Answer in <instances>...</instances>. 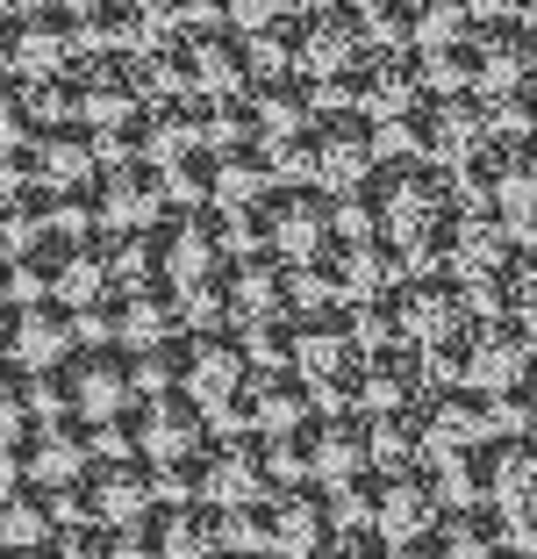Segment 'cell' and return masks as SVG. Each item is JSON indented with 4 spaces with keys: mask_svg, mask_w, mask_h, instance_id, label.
Wrapping results in <instances>:
<instances>
[{
    "mask_svg": "<svg viewBox=\"0 0 537 559\" xmlns=\"http://www.w3.org/2000/svg\"><path fill=\"white\" fill-rule=\"evenodd\" d=\"M8 559H58V538H36V545H8Z\"/></svg>",
    "mask_w": 537,
    "mask_h": 559,
    "instance_id": "cell-53",
    "label": "cell"
},
{
    "mask_svg": "<svg viewBox=\"0 0 537 559\" xmlns=\"http://www.w3.org/2000/svg\"><path fill=\"white\" fill-rule=\"evenodd\" d=\"M452 173H458V187H466V201H494V209L516 215L523 201L537 194V130L502 122V130H488Z\"/></svg>",
    "mask_w": 537,
    "mask_h": 559,
    "instance_id": "cell-6",
    "label": "cell"
},
{
    "mask_svg": "<svg viewBox=\"0 0 537 559\" xmlns=\"http://www.w3.org/2000/svg\"><path fill=\"white\" fill-rule=\"evenodd\" d=\"M509 531H516L523 545H537V488H530V495H516V502H509Z\"/></svg>",
    "mask_w": 537,
    "mask_h": 559,
    "instance_id": "cell-51",
    "label": "cell"
},
{
    "mask_svg": "<svg viewBox=\"0 0 537 559\" xmlns=\"http://www.w3.org/2000/svg\"><path fill=\"white\" fill-rule=\"evenodd\" d=\"M366 15H373V44H394V50H423L430 44L423 0H366Z\"/></svg>",
    "mask_w": 537,
    "mask_h": 559,
    "instance_id": "cell-43",
    "label": "cell"
},
{
    "mask_svg": "<svg viewBox=\"0 0 537 559\" xmlns=\"http://www.w3.org/2000/svg\"><path fill=\"white\" fill-rule=\"evenodd\" d=\"M279 180H287V165H279L273 136L223 144V180H215V201H223V209H251V201H265Z\"/></svg>",
    "mask_w": 537,
    "mask_h": 559,
    "instance_id": "cell-28",
    "label": "cell"
},
{
    "mask_svg": "<svg viewBox=\"0 0 537 559\" xmlns=\"http://www.w3.org/2000/svg\"><path fill=\"white\" fill-rule=\"evenodd\" d=\"M430 86H488V50H480V22L458 36H430L423 44Z\"/></svg>",
    "mask_w": 537,
    "mask_h": 559,
    "instance_id": "cell-37",
    "label": "cell"
},
{
    "mask_svg": "<svg viewBox=\"0 0 537 559\" xmlns=\"http://www.w3.org/2000/svg\"><path fill=\"white\" fill-rule=\"evenodd\" d=\"M194 144H215L208 130V94H151V151L179 158Z\"/></svg>",
    "mask_w": 537,
    "mask_h": 559,
    "instance_id": "cell-30",
    "label": "cell"
},
{
    "mask_svg": "<svg viewBox=\"0 0 537 559\" xmlns=\"http://www.w3.org/2000/svg\"><path fill=\"white\" fill-rule=\"evenodd\" d=\"M201 22H237V0H194Z\"/></svg>",
    "mask_w": 537,
    "mask_h": 559,
    "instance_id": "cell-52",
    "label": "cell"
},
{
    "mask_svg": "<svg viewBox=\"0 0 537 559\" xmlns=\"http://www.w3.org/2000/svg\"><path fill=\"white\" fill-rule=\"evenodd\" d=\"M251 44H259V72L309 66V15H301V8H287V15L259 22V29H251Z\"/></svg>",
    "mask_w": 537,
    "mask_h": 559,
    "instance_id": "cell-41",
    "label": "cell"
},
{
    "mask_svg": "<svg viewBox=\"0 0 537 559\" xmlns=\"http://www.w3.org/2000/svg\"><path fill=\"white\" fill-rule=\"evenodd\" d=\"M301 15H309V72H337V66H351V58L373 50L366 0H309Z\"/></svg>",
    "mask_w": 537,
    "mask_h": 559,
    "instance_id": "cell-20",
    "label": "cell"
},
{
    "mask_svg": "<svg viewBox=\"0 0 537 559\" xmlns=\"http://www.w3.org/2000/svg\"><path fill=\"white\" fill-rule=\"evenodd\" d=\"M86 337V316L72 295H8V352L29 366L65 359L72 345Z\"/></svg>",
    "mask_w": 537,
    "mask_h": 559,
    "instance_id": "cell-12",
    "label": "cell"
},
{
    "mask_svg": "<svg viewBox=\"0 0 537 559\" xmlns=\"http://www.w3.org/2000/svg\"><path fill=\"white\" fill-rule=\"evenodd\" d=\"M309 559H402V545H394L380 524H358V516H351V524H344L323 552H309Z\"/></svg>",
    "mask_w": 537,
    "mask_h": 559,
    "instance_id": "cell-48",
    "label": "cell"
},
{
    "mask_svg": "<svg viewBox=\"0 0 537 559\" xmlns=\"http://www.w3.org/2000/svg\"><path fill=\"white\" fill-rule=\"evenodd\" d=\"M36 402L44 409H86L108 416L122 402H136V352L115 337H80L65 359L36 366Z\"/></svg>",
    "mask_w": 537,
    "mask_h": 559,
    "instance_id": "cell-3",
    "label": "cell"
},
{
    "mask_svg": "<svg viewBox=\"0 0 537 559\" xmlns=\"http://www.w3.org/2000/svg\"><path fill=\"white\" fill-rule=\"evenodd\" d=\"M337 187L323 180H279L265 201H251V209H237V230H244V245L259 251H279V259H301V251H315L330 230H337Z\"/></svg>",
    "mask_w": 537,
    "mask_h": 559,
    "instance_id": "cell-5",
    "label": "cell"
},
{
    "mask_svg": "<svg viewBox=\"0 0 537 559\" xmlns=\"http://www.w3.org/2000/svg\"><path fill=\"white\" fill-rule=\"evenodd\" d=\"M458 223H466V201H430L416 223L402 230V251L408 265H458Z\"/></svg>",
    "mask_w": 537,
    "mask_h": 559,
    "instance_id": "cell-35",
    "label": "cell"
},
{
    "mask_svg": "<svg viewBox=\"0 0 537 559\" xmlns=\"http://www.w3.org/2000/svg\"><path fill=\"white\" fill-rule=\"evenodd\" d=\"M509 510L502 502H444V516L416 538H402V559H502Z\"/></svg>",
    "mask_w": 537,
    "mask_h": 559,
    "instance_id": "cell-10",
    "label": "cell"
},
{
    "mask_svg": "<svg viewBox=\"0 0 537 559\" xmlns=\"http://www.w3.org/2000/svg\"><path fill=\"white\" fill-rule=\"evenodd\" d=\"M65 524L72 516H108V524H130L144 502H158V466L151 452H100L80 480H65Z\"/></svg>",
    "mask_w": 537,
    "mask_h": 559,
    "instance_id": "cell-9",
    "label": "cell"
},
{
    "mask_svg": "<svg viewBox=\"0 0 537 559\" xmlns=\"http://www.w3.org/2000/svg\"><path fill=\"white\" fill-rule=\"evenodd\" d=\"M373 444H380V466L430 460V416H423V402H387V409H373Z\"/></svg>",
    "mask_w": 537,
    "mask_h": 559,
    "instance_id": "cell-36",
    "label": "cell"
},
{
    "mask_svg": "<svg viewBox=\"0 0 537 559\" xmlns=\"http://www.w3.org/2000/svg\"><path fill=\"white\" fill-rule=\"evenodd\" d=\"M488 130H502L494 86H430L402 122H387V136L402 151H423V158H438V165H458Z\"/></svg>",
    "mask_w": 537,
    "mask_h": 559,
    "instance_id": "cell-4",
    "label": "cell"
},
{
    "mask_svg": "<svg viewBox=\"0 0 537 559\" xmlns=\"http://www.w3.org/2000/svg\"><path fill=\"white\" fill-rule=\"evenodd\" d=\"M301 301H309V295H301ZM301 301H294V309L259 316V323L244 330V337H251V352H259V366H301V330H309Z\"/></svg>",
    "mask_w": 537,
    "mask_h": 559,
    "instance_id": "cell-42",
    "label": "cell"
},
{
    "mask_svg": "<svg viewBox=\"0 0 537 559\" xmlns=\"http://www.w3.org/2000/svg\"><path fill=\"white\" fill-rule=\"evenodd\" d=\"M366 466H380L373 409H330L323 402V424H315V480H344V474H366Z\"/></svg>",
    "mask_w": 537,
    "mask_h": 559,
    "instance_id": "cell-23",
    "label": "cell"
},
{
    "mask_svg": "<svg viewBox=\"0 0 537 559\" xmlns=\"http://www.w3.org/2000/svg\"><path fill=\"white\" fill-rule=\"evenodd\" d=\"M480 50H488V86L537 72V15H480Z\"/></svg>",
    "mask_w": 537,
    "mask_h": 559,
    "instance_id": "cell-29",
    "label": "cell"
},
{
    "mask_svg": "<svg viewBox=\"0 0 537 559\" xmlns=\"http://www.w3.org/2000/svg\"><path fill=\"white\" fill-rule=\"evenodd\" d=\"M58 559H130L122 552V524H108V516H72V524L58 531Z\"/></svg>",
    "mask_w": 537,
    "mask_h": 559,
    "instance_id": "cell-45",
    "label": "cell"
},
{
    "mask_svg": "<svg viewBox=\"0 0 537 559\" xmlns=\"http://www.w3.org/2000/svg\"><path fill=\"white\" fill-rule=\"evenodd\" d=\"M165 173H172V194L179 201H215V180H223V144L179 151V158H165Z\"/></svg>",
    "mask_w": 537,
    "mask_h": 559,
    "instance_id": "cell-44",
    "label": "cell"
},
{
    "mask_svg": "<svg viewBox=\"0 0 537 559\" xmlns=\"http://www.w3.org/2000/svg\"><path fill=\"white\" fill-rule=\"evenodd\" d=\"M430 201H444V173L438 158H423V151H380L373 173L351 187H337V215L351 223V230H394L402 237L416 215L430 209Z\"/></svg>",
    "mask_w": 537,
    "mask_h": 559,
    "instance_id": "cell-1",
    "label": "cell"
},
{
    "mask_svg": "<svg viewBox=\"0 0 537 559\" xmlns=\"http://www.w3.org/2000/svg\"><path fill=\"white\" fill-rule=\"evenodd\" d=\"M480 309H502V316L537 323V237H523V245L480 280Z\"/></svg>",
    "mask_w": 537,
    "mask_h": 559,
    "instance_id": "cell-33",
    "label": "cell"
},
{
    "mask_svg": "<svg viewBox=\"0 0 537 559\" xmlns=\"http://www.w3.org/2000/svg\"><path fill=\"white\" fill-rule=\"evenodd\" d=\"M251 373H259V352H251V337L237 323H194V395L208 402V416L223 424L229 402L251 388Z\"/></svg>",
    "mask_w": 537,
    "mask_h": 559,
    "instance_id": "cell-13",
    "label": "cell"
},
{
    "mask_svg": "<svg viewBox=\"0 0 537 559\" xmlns=\"http://www.w3.org/2000/svg\"><path fill=\"white\" fill-rule=\"evenodd\" d=\"M530 373H537V323L502 316V309L473 316V380L509 388V380H530Z\"/></svg>",
    "mask_w": 537,
    "mask_h": 559,
    "instance_id": "cell-17",
    "label": "cell"
},
{
    "mask_svg": "<svg viewBox=\"0 0 537 559\" xmlns=\"http://www.w3.org/2000/svg\"><path fill=\"white\" fill-rule=\"evenodd\" d=\"M144 72H151V94H201V29H165L144 44Z\"/></svg>",
    "mask_w": 537,
    "mask_h": 559,
    "instance_id": "cell-32",
    "label": "cell"
},
{
    "mask_svg": "<svg viewBox=\"0 0 537 559\" xmlns=\"http://www.w3.org/2000/svg\"><path fill=\"white\" fill-rule=\"evenodd\" d=\"M201 29V94H237L259 80V44L244 22H194Z\"/></svg>",
    "mask_w": 537,
    "mask_h": 559,
    "instance_id": "cell-26",
    "label": "cell"
},
{
    "mask_svg": "<svg viewBox=\"0 0 537 559\" xmlns=\"http://www.w3.org/2000/svg\"><path fill=\"white\" fill-rule=\"evenodd\" d=\"M301 316H309V330H301V373L323 388L330 373H344V366L366 352V337H358L351 301H337V295H309V301H301Z\"/></svg>",
    "mask_w": 537,
    "mask_h": 559,
    "instance_id": "cell-19",
    "label": "cell"
},
{
    "mask_svg": "<svg viewBox=\"0 0 537 559\" xmlns=\"http://www.w3.org/2000/svg\"><path fill=\"white\" fill-rule=\"evenodd\" d=\"M301 8H309V0H301Z\"/></svg>",
    "mask_w": 537,
    "mask_h": 559,
    "instance_id": "cell-58",
    "label": "cell"
},
{
    "mask_svg": "<svg viewBox=\"0 0 537 559\" xmlns=\"http://www.w3.org/2000/svg\"><path fill=\"white\" fill-rule=\"evenodd\" d=\"M136 352V395H158V388H194V323L158 330Z\"/></svg>",
    "mask_w": 537,
    "mask_h": 559,
    "instance_id": "cell-31",
    "label": "cell"
},
{
    "mask_svg": "<svg viewBox=\"0 0 537 559\" xmlns=\"http://www.w3.org/2000/svg\"><path fill=\"white\" fill-rule=\"evenodd\" d=\"M8 8H29V0H8Z\"/></svg>",
    "mask_w": 537,
    "mask_h": 559,
    "instance_id": "cell-57",
    "label": "cell"
},
{
    "mask_svg": "<svg viewBox=\"0 0 537 559\" xmlns=\"http://www.w3.org/2000/svg\"><path fill=\"white\" fill-rule=\"evenodd\" d=\"M279 165H287L294 180H323V187H351L373 173L380 158V122L366 116V108H337V100H323V116L301 122L294 136H273Z\"/></svg>",
    "mask_w": 537,
    "mask_h": 559,
    "instance_id": "cell-2",
    "label": "cell"
},
{
    "mask_svg": "<svg viewBox=\"0 0 537 559\" xmlns=\"http://www.w3.org/2000/svg\"><path fill=\"white\" fill-rule=\"evenodd\" d=\"M72 251H80V230H65V223H50V230L8 245V273H15V280H8V295H65Z\"/></svg>",
    "mask_w": 537,
    "mask_h": 559,
    "instance_id": "cell-24",
    "label": "cell"
},
{
    "mask_svg": "<svg viewBox=\"0 0 537 559\" xmlns=\"http://www.w3.org/2000/svg\"><path fill=\"white\" fill-rule=\"evenodd\" d=\"M229 559H294V552H279V545H265V552H244V545H229Z\"/></svg>",
    "mask_w": 537,
    "mask_h": 559,
    "instance_id": "cell-54",
    "label": "cell"
},
{
    "mask_svg": "<svg viewBox=\"0 0 537 559\" xmlns=\"http://www.w3.org/2000/svg\"><path fill=\"white\" fill-rule=\"evenodd\" d=\"M94 460H100V416H86V409H44L29 438H8V466L36 480H58V488L80 480Z\"/></svg>",
    "mask_w": 537,
    "mask_h": 559,
    "instance_id": "cell-7",
    "label": "cell"
},
{
    "mask_svg": "<svg viewBox=\"0 0 537 559\" xmlns=\"http://www.w3.org/2000/svg\"><path fill=\"white\" fill-rule=\"evenodd\" d=\"M516 223H523V237H537V194H530V201L516 209Z\"/></svg>",
    "mask_w": 537,
    "mask_h": 559,
    "instance_id": "cell-55",
    "label": "cell"
},
{
    "mask_svg": "<svg viewBox=\"0 0 537 559\" xmlns=\"http://www.w3.org/2000/svg\"><path fill=\"white\" fill-rule=\"evenodd\" d=\"M80 50H86L80 0H29V8H8V72L50 80V72L72 66Z\"/></svg>",
    "mask_w": 537,
    "mask_h": 559,
    "instance_id": "cell-8",
    "label": "cell"
},
{
    "mask_svg": "<svg viewBox=\"0 0 537 559\" xmlns=\"http://www.w3.org/2000/svg\"><path fill=\"white\" fill-rule=\"evenodd\" d=\"M488 488H494V502H516V495H530L537 488V430H494L488 438Z\"/></svg>",
    "mask_w": 537,
    "mask_h": 559,
    "instance_id": "cell-34",
    "label": "cell"
},
{
    "mask_svg": "<svg viewBox=\"0 0 537 559\" xmlns=\"http://www.w3.org/2000/svg\"><path fill=\"white\" fill-rule=\"evenodd\" d=\"M509 559H537V545H523V552H509Z\"/></svg>",
    "mask_w": 537,
    "mask_h": 559,
    "instance_id": "cell-56",
    "label": "cell"
},
{
    "mask_svg": "<svg viewBox=\"0 0 537 559\" xmlns=\"http://www.w3.org/2000/svg\"><path fill=\"white\" fill-rule=\"evenodd\" d=\"M251 100H259L265 136H294L301 122H315V116H323V72H309V66L259 72V80H251Z\"/></svg>",
    "mask_w": 537,
    "mask_h": 559,
    "instance_id": "cell-22",
    "label": "cell"
},
{
    "mask_svg": "<svg viewBox=\"0 0 537 559\" xmlns=\"http://www.w3.org/2000/svg\"><path fill=\"white\" fill-rule=\"evenodd\" d=\"M273 524H279V552L309 559V552H323V545L344 531V502H337V488H330V480L287 474L273 488Z\"/></svg>",
    "mask_w": 537,
    "mask_h": 559,
    "instance_id": "cell-11",
    "label": "cell"
},
{
    "mask_svg": "<svg viewBox=\"0 0 537 559\" xmlns=\"http://www.w3.org/2000/svg\"><path fill=\"white\" fill-rule=\"evenodd\" d=\"M366 409H387V402H423L430 395V352L423 337H387V345H366Z\"/></svg>",
    "mask_w": 537,
    "mask_h": 559,
    "instance_id": "cell-21",
    "label": "cell"
},
{
    "mask_svg": "<svg viewBox=\"0 0 537 559\" xmlns=\"http://www.w3.org/2000/svg\"><path fill=\"white\" fill-rule=\"evenodd\" d=\"M80 15H86V44H100V50H144L151 44L144 0H80Z\"/></svg>",
    "mask_w": 537,
    "mask_h": 559,
    "instance_id": "cell-39",
    "label": "cell"
},
{
    "mask_svg": "<svg viewBox=\"0 0 537 559\" xmlns=\"http://www.w3.org/2000/svg\"><path fill=\"white\" fill-rule=\"evenodd\" d=\"M323 409V388H315L301 366H259L251 373V388L237 402H229L223 424H251V430H294V424H309V416Z\"/></svg>",
    "mask_w": 537,
    "mask_h": 559,
    "instance_id": "cell-14",
    "label": "cell"
},
{
    "mask_svg": "<svg viewBox=\"0 0 537 559\" xmlns=\"http://www.w3.org/2000/svg\"><path fill=\"white\" fill-rule=\"evenodd\" d=\"M208 130H215V144H251V136H265L251 86H237V94H208Z\"/></svg>",
    "mask_w": 537,
    "mask_h": 559,
    "instance_id": "cell-46",
    "label": "cell"
},
{
    "mask_svg": "<svg viewBox=\"0 0 537 559\" xmlns=\"http://www.w3.org/2000/svg\"><path fill=\"white\" fill-rule=\"evenodd\" d=\"M94 187H100L108 223H158V215L179 201L165 158H100L94 165Z\"/></svg>",
    "mask_w": 537,
    "mask_h": 559,
    "instance_id": "cell-16",
    "label": "cell"
},
{
    "mask_svg": "<svg viewBox=\"0 0 537 559\" xmlns=\"http://www.w3.org/2000/svg\"><path fill=\"white\" fill-rule=\"evenodd\" d=\"M516 245H523L516 215L494 209V201H466V223H458V273H466L473 287H480V280H488Z\"/></svg>",
    "mask_w": 537,
    "mask_h": 559,
    "instance_id": "cell-25",
    "label": "cell"
},
{
    "mask_svg": "<svg viewBox=\"0 0 537 559\" xmlns=\"http://www.w3.org/2000/svg\"><path fill=\"white\" fill-rule=\"evenodd\" d=\"M423 416H430V460L452 452V444H473V438H488V430H502L494 388H480V380H430Z\"/></svg>",
    "mask_w": 537,
    "mask_h": 559,
    "instance_id": "cell-18",
    "label": "cell"
},
{
    "mask_svg": "<svg viewBox=\"0 0 537 559\" xmlns=\"http://www.w3.org/2000/svg\"><path fill=\"white\" fill-rule=\"evenodd\" d=\"M158 495H179V502H194V495H208L215 480V430H201V438L172 444V452H158Z\"/></svg>",
    "mask_w": 537,
    "mask_h": 559,
    "instance_id": "cell-38",
    "label": "cell"
},
{
    "mask_svg": "<svg viewBox=\"0 0 537 559\" xmlns=\"http://www.w3.org/2000/svg\"><path fill=\"white\" fill-rule=\"evenodd\" d=\"M136 424H144V452L158 460V452H172V444L201 438L215 416H208V402H201L194 388H158V395H136Z\"/></svg>",
    "mask_w": 537,
    "mask_h": 559,
    "instance_id": "cell-27",
    "label": "cell"
},
{
    "mask_svg": "<svg viewBox=\"0 0 537 559\" xmlns=\"http://www.w3.org/2000/svg\"><path fill=\"white\" fill-rule=\"evenodd\" d=\"M444 502H452V495H444V480H438V466H430V460L387 466V474H380V502H373V516H366V524H380L394 545H402V538H416V531L438 524Z\"/></svg>",
    "mask_w": 537,
    "mask_h": 559,
    "instance_id": "cell-15",
    "label": "cell"
},
{
    "mask_svg": "<svg viewBox=\"0 0 537 559\" xmlns=\"http://www.w3.org/2000/svg\"><path fill=\"white\" fill-rule=\"evenodd\" d=\"M480 15H488V0H423L430 36H458V29H473Z\"/></svg>",
    "mask_w": 537,
    "mask_h": 559,
    "instance_id": "cell-50",
    "label": "cell"
},
{
    "mask_svg": "<svg viewBox=\"0 0 537 559\" xmlns=\"http://www.w3.org/2000/svg\"><path fill=\"white\" fill-rule=\"evenodd\" d=\"M94 130H100V158H158V151H151V100L94 122Z\"/></svg>",
    "mask_w": 537,
    "mask_h": 559,
    "instance_id": "cell-47",
    "label": "cell"
},
{
    "mask_svg": "<svg viewBox=\"0 0 537 559\" xmlns=\"http://www.w3.org/2000/svg\"><path fill=\"white\" fill-rule=\"evenodd\" d=\"M423 352H430V380H473V323L423 337Z\"/></svg>",
    "mask_w": 537,
    "mask_h": 559,
    "instance_id": "cell-49",
    "label": "cell"
},
{
    "mask_svg": "<svg viewBox=\"0 0 537 559\" xmlns=\"http://www.w3.org/2000/svg\"><path fill=\"white\" fill-rule=\"evenodd\" d=\"M58 209H65V187H58V180H15V187H8V245L50 230Z\"/></svg>",
    "mask_w": 537,
    "mask_h": 559,
    "instance_id": "cell-40",
    "label": "cell"
}]
</instances>
